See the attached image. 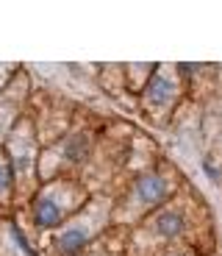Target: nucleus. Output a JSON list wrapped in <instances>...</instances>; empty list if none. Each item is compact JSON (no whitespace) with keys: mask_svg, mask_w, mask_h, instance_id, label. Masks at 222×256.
<instances>
[{"mask_svg":"<svg viewBox=\"0 0 222 256\" xmlns=\"http://www.w3.org/2000/svg\"><path fill=\"white\" fill-rule=\"evenodd\" d=\"M133 192H136V198H139L142 204L156 206V204H161V200H167V195H170V184H167L161 176L147 173V176H139V178H136Z\"/></svg>","mask_w":222,"mask_h":256,"instance_id":"f257e3e1","label":"nucleus"},{"mask_svg":"<svg viewBox=\"0 0 222 256\" xmlns=\"http://www.w3.org/2000/svg\"><path fill=\"white\" fill-rule=\"evenodd\" d=\"M31 218H33V226H36V228L47 231V228H58V226H61L64 212H61V206H58V200L53 198V195H42V198H36V204H33Z\"/></svg>","mask_w":222,"mask_h":256,"instance_id":"f03ea898","label":"nucleus"},{"mask_svg":"<svg viewBox=\"0 0 222 256\" xmlns=\"http://www.w3.org/2000/svg\"><path fill=\"white\" fill-rule=\"evenodd\" d=\"M184 228H186V220H184V214L175 212V209L159 212L156 220H153V231L164 240H175L178 234H184Z\"/></svg>","mask_w":222,"mask_h":256,"instance_id":"7ed1b4c3","label":"nucleus"},{"mask_svg":"<svg viewBox=\"0 0 222 256\" xmlns=\"http://www.w3.org/2000/svg\"><path fill=\"white\" fill-rule=\"evenodd\" d=\"M89 242V234L81 228V226H72V228H64L56 240V248L61 256H78Z\"/></svg>","mask_w":222,"mask_h":256,"instance_id":"20e7f679","label":"nucleus"},{"mask_svg":"<svg viewBox=\"0 0 222 256\" xmlns=\"http://www.w3.org/2000/svg\"><path fill=\"white\" fill-rule=\"evenodd\" d=\"M172 95H175V84H172V78L161 76V72H156L150 78V84L145 90V98L150 103H156V106H164L167 100H172Z\"/></svg>","mask_w":222,"mask_h":256,"instance_id":"39448f33","label":"nucleus"},{"mask_svg":"<svg viewBox=\"0 0 222 256\" xmlns=\"http://www.w3.org/2000/svg\"><path fill=\"white\" fill-rule=\"evenodd\" d=\"M89 140L83 134H75V136H70V140L64 142V156L70 162H83L89 156Z\"/></svg>","mask_w":222,"mask_h":256,"instance_id":"423d86ee","label":"nucleus"},{"mask_svg":"<svg viewBox=\"0 0 222 256\" xmlns=\"http://www.w3.org/2000/svg\"><path fill=\"white\" fill-rule=\"evenodd\" d=\"M8 231H11V237H14V242H17V248L22 250V254H25V256H39L36 250H33V245L28 242V237H25V234H22V228H19L17 223H11V226H8Z\"/></svg>","mask_w":222,"mask_h":256,"instance_id":"0eeeda50","label":"nucleus"},{"mask_svg":"<svg viewBox=\"0 0 222 256\" xmlns=\"http://www.w3.org/2000/svg\"><path fill=\"white\" fill-rule=\"evenodd\" d=\"M11 184H14V167L6 164V162H0V192L11 190Z\"/></svg>","mask_w":222,"mask_h":256,"instance_id":"6e6552de","label":"nucleus"},{"mask_svg":"<svg viewBox=\"0 0 222 256\" xmlns=\"http://www.w3.org/2000/svg\"><path fill=\"white\" fill-rule=\"evenodd\" d=\"M203 170H206V176H209L211 181H220V176H222V173L214 167V159H206V162H203Z\"/></svg>","mask_w":222,"mask_h":256,"instance_id":"1a4fd4ad","label":"nucleus"}]
</instances>
